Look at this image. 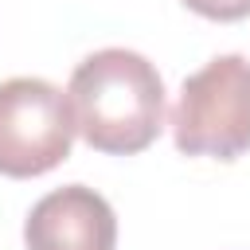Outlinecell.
<instances>
[{"mask_svg":"<svg viewBox=\"0 0 250 250\" xmlns=\"http://www.w3.org/2000/svg\"><path fill=\"white\" fill-rule=\"evenodd\" d=\"M82 141L109 156L145 152L164 129V82L156 66L125 47L86 55L66 86Z\"/></svg>","mask_w":250,"mask_h":250,"instance_id":"1","label":"cell"},{"mask_svg":"<svg viewBox=\"0 0 250 250\" xmlns=\"http://www.w3.org/2000/svg\"><path fill=\"white\" fill-rule=\"evenodd\" d=\"M172 137L188 156L234 160L250 148V59L219 55L184 78L172 105Z\"/></svg>","mask_w":250,"mask_h":250,"instance_id":"2","label":"cell"},{"mask_svg":"<svg viewBox=\"0 0 250 250\" xmlns=\"http://www.w3.org/2000/svg\"><path fill=\"white\" fill-rule=\"evenodd\" d=\"M70 98L47 78L0 82V176L31 180L59 168L74 145Z\"/></svg>","mask_w":250,"mask_h":250,"instance_id":"3","label":"cell"},{"mask_svg":"<svg viewBox=\"0 0 250 250\" xmlns=\"http://www.w3.org/2000/svg\"><path fill=\"white\" fill-rule=\"evenodd\" d=\"M27 250H113L117 215L86 184H66L47 191L23 223Z\"/></svg>","mask_w":250,"mask_h":250,"instance_id":"4","label":"cell"},{"mask_svg":"<svg viewBox=\"0 0 250 250\" xmlns=\"http://www.w3.org/2000/svg\"><path fill=\"white\" fill-rule=\"evenodd\" d=\"M184 4H188L191 12H199V16H207V20H223V23L250 16V0H184Z\"/></svg>","mask_w":250,"mask_h":250,"instance_id":"5","label":"cell"}]
</instances>
